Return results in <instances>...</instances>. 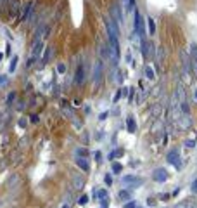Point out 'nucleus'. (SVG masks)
Wrapping results in <instances>:
<instances>
[{"label":"nucleus","mask_w":197,"mask_h":208,"mask_svg":"<svg viewBox=\"0 0 197 208\" xmlns=\"http://www.w3.org/2000/svg\"><path fill=\"white\" fill-rule=\"evenodd\" d=\"M196 99H197V89H196Z\"/></svg>","instance_id":"obj_23"},{"label":"nucleus","mask_w":197,"mask_h":208,"mask_svg":"<svg viewBox=\"0 0 197 208\" xmlns=\"http://www.w3.org/2000/svg\"><path fill=\"white\" fill-rule=\"evenodd\" d=\"M152 179H154L156 182H164L168 179V172L164 168H156L152 172Z\"/></svg>","instance_id":"obj_2"},{"label":"nucleus","mask_w":197,"mask_h":208,"mask_svg":"<svg viewBox=\"0 0 197 208\" xmlns=\"http://www.w3.org/2000/svg\"><path fill=\"white\" fill-rule=\"evenodd\" d=\"M192 193H194V194H197V179L192 182Z\"/></svg>","instance_id":"obj_14"},{"label":"nucleus","mask_w":197,"mask_h":208,"mask_svg":"<svg viewBox=\"0 0 197 208\" xmlns=\"http://www.w3.org/2000/svg\"><path fill=\"white\" fill-rule=\"evenodd\" d=\"M62 208H69V203H64V207Z\"/></svg>","instance_id":"obj_22"},{"label":"nucleus","mask_w":197,"mask_h":208,"mask_svg":"<svg viewBox=\"0 0 197 208\" xmlns=\"http://www.w3.org/2000/svg\"><path fill=\"white\" fill-rule=\"evenodd\" d=\"M78 203H80V205H87V203H88V196H87V194H83V196L78 199Z\"/></svg>","instance_id":"obj_10"},{"label":"nucleus","mask_w":197,"mask_h":208,"mask_svg":"<svg viewBox=\"0 0 197 208\" xmlns=\"http://www.w3.org/2000/svg\"><path fill=\"white\" fill-rule=\"evenodd\" d=\"M126 127H128V132H131V134L137 130V121H135L133 116H130V118L126 120Z\"/></svg>","instance_id":"obj_4"},{"label":"nucleus","mask_w":197,"mask_h":208,"mask_svg":"<svg viewBox=\"0 0 197 208\" xmlns=\"http://www.w3.org/2000/svg\"><path fill=\"white\" fill-rule=\"evenodd\" d=\"M145 71H147V76H149V78H154V73H152V69H150V68H147Z\"/></svg>","instance_id":"obj_16"},{"label":"nucleus","mask_w":197,"mask_h":208,"mask_svg":"<svg viewBox=\"0 0 197 208\" xmlns=\"http://www.w3.org/2000/svg\"><path fill=\"white\" fill-rule=\"evenodd\" d=\"M64 69H66V66H64V64H61V66H59V71H61V73H64Z\"/></svg>","instance_id":"obj_21"},{"label":"nucleus","mask_w":197,"mask_h":208,"mask_svg":"<svg viewBox=\"0 0 197 208\" xmlns=\"http://www.w3.org/2000/svg\"><path fill=\"white\" fill-rule=\"evenodd\" d=\"M182 109H183V113H187V115H188V111H190V109H188V104L185 102V101L182 102Z\"/></svg>","instance_id":"obj_12"},{"label":"nucleus","mask_w":197,"mask_h":208,"mask_svg":"<svg viewBox=\"0 0 197 208\" xmlns=\"http://www.w3.org/2000/svg\"><path fill=\"white\" fill-rule=\"evenodd\" d=\"M97 196H99V199H100V201H104V199L109 198V194H107V191H106V189H100V191L97 193Z\"/></svg>","instance_id":"obj_8"},{"label":"nucleus","mask_w":197,"mask_h":208,"mask_svg":"<svg viewBox=\"0 0 197 208\" xmlns=\"http://www.w3.org/2000/svg\"><path fill=\"white\" fill-rule=\"evenodd\" d=\"M76 165H78V167H80L81 170H85V172H88V170H90L88 161H87L85 158H78V159H76Z\"/></svg>","instance_id":"obj_5"},{"label":"nucleus","mask_w":197,"mask_h":208,"mask_svg":"<svg viewBox=\"0 0 197 208\" xmlns=\"http://www.w3.org/2000/svg\"><path fill=\"white\" fill-rule=\"evenodd\" d=\"M123 184H126V186H131V187H138L140 184H142V180L135 175H126V177H123Z\"/></svg>","instance_id":"obj_3"},{"label":"nucleus","mask_w":197,"mask_h":208,"mask_svg":"<svg viewBox=\"0 0 197 208\" xmlns=\"http://www.w3.org/2000/svg\"><path fill=\"white\" fill-rule=\"evenodd\" d=\"M106 184H107V186H111V184H112V180H111V175H106Z\"/></svg>","instance_id":"obj_19"},{"label":"nucleus","mask_w":197,"mask_h":208,"mask_svg":"<svg viewBox=\"0 0 197 208\" xmlns=\"http://www.w3.org/2000/svg\"><path fill=\"white\" fill-rule=\"evenodd\" d=\"M30 121H31V123H38V116H36V115H31Z\"/></svg>","instance_id":"obj_15"},{"label":"nucleus","mask_w":197,"mask_h":208,"mask_svg":"<svg viewBox=\"0 0 197 208\" xmlns=\"http://www.w3.org/2000/svg\"><path fill=\"white\" fill-rule=\"evenodd\" d=\"M194 144H196L194 140H187V142H185V146H187V148H194Z\"/></svg>","instance_id":"obj_18"},{"label":"nucleus","mask_w":197,"mask_h":208,"mask_svg":"<svg viewBox=\"0 0 197 208\" xmlns=\"http://www.w3.org/2000/svg\"><path fill=\"white\" fill-rule=\"evenodd\" d=\"M182 127H183V129L190 127V120H188V116H185V118L182 120Z\"/></svg>","instance_id":"obj_11"},{"label":"nucleus","mask_w":197,"mask_h":208,"mask_svg":"<svg viewBox=\"0 0 197 208\" xmlns=\"http://www.w3.org/2000/svg\"><path fill=\"white\" fill-rule=\"evenodd\" d=\"M168 163H171V165H175V168H182V161H180V151L178 149H173V151H169L168 153Z\"/></svg>","instance_id":"obj_1"},{"label":"nucleus","mask_w":197,"mask_h":208,"mask_svg":"<svg viewBox=\"0 0 197 208\" xmlns=\"http://www.w3.org/2000/svg\"><path fill=\"white\" fill-rule=\"evenodd\" d=\"M121 170H123V167H121L119 163H112V172H114V173H119Z\"/></svg>","instance_id":"obj_9"},{"label":"nucleus","mask_w":197,"mask_h":208,"mask_svg":"<svg viewBox=\"0 0 197 208\" xmlns=\"http://www.w3.org/2000/svg\"><path fill=\"white\" fill-rule=\"evenodd\" d=\"M118 198L121 199V201H130L131 194H130L128 191H119V193H118Z\"/></svg>","instance_id":"obj_6"},{"label":"nucleus","mask_w":197,"mask_h":208,"mask_svg":"<svg viewBox=\"0 0 197 208\" xmlns=\"http://www.w3.org/2000/svg\"><path fill=\"white\" fill-rule=\"evenodd\" d=\"M73 182H74L76 189H81V187H83V184H85V182H83V179L80 177V175H76V177L73 179Z\"/></svg>","instance_id":"obj_7"},{"label":"nucleus","mask_w":197,"mask_h":208,"mask_svg":"<svg viewBox=\"0 0 197 208\" xmlns=\"http://www.w3.org/2000/svg\"><path fill=\"white\" fill-rule=\"evenodd\" d=\"M107 118V113H102V115H100V116H99V120H100V121H104V120Z\"/></svg>","instance_id":"obj_20"},{"label":"nucleus","mask_w":197,"mask_h":208,"mask_svg":"<svg viewBox=\"0 0 197 208\" xmlns=\"http://www.w3.org/2000/svg\"><path fill=\"white\" fill-rule=\"evenodd\" d=\"M125 208H137V205L131 201V203H126V205H125Z\"/></svg>","instance_id":"obj_17"},{"label":"nucleus","mask_w":197,"mask_h":208,"mask_svg":"<svg viewBox=\"0 0 197 208\" xmlns=\"http://www.w3.org/2000/svg\"><path fill=\"white\" fill-rule=\"evenodd\" d=\"M76 153H78L80 156H87V154H88V153H87V149H81V148L76 149Z\"/></svg>","instance_id":"obj_13"}]
</instances>
